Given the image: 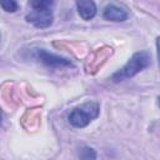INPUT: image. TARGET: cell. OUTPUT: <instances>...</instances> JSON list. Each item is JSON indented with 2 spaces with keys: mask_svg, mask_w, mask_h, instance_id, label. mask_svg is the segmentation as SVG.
<instances>
[{
  "mask_svg": "<svg viewBox=\"0 0 160 160\" xmlns=\"http://www.w3.org/2000/svg\"><path fill=\"white\" fill-rule=\"evenodd\" d=\"M151 65V55L146 50H140L132 54V56L126 61V64L116 70L111 75V80L114 82H120L126 79H131L146 68Z\"/></svg>",
  "mask_w": 160,
  "mask_h": 160,
  "instance_id": "obj_1",
  "label": "cell"
},
{
  "mask_svg": "<svg viewBox=\"0 0 160 160\" xmlns=\"http://www.w3.org/2000/svg\"><path fill=\"white\" fill-rule=\"evenodd\" d=\"M24 56L26 59H31L35 60L48 68H52V69H64V68H72L74 64L71 62L70 59L64 58L61 55L50 52L42 48H29V49H24Z\"/></svg>",
  "mask_w": 160,
  "mask_h": 160,
  "instance_id": "obj_2",
  "label": "cell"
},
{
  "mask_svg": "<svg viewBox=\"0 0 160 160\" xmlns=\"http://www.w3.org/2000/svg\"><path fill=\"white\" fill-rule=\"evenodd\" d=\"M100 114V105L98 101H88L80 106L74 108L69 115L68 120L71 126L82 129L86 128L92 120H95Z\"/></svg>",
  "mask_w": 160,
  "mask_h": 160,
  "instance_id": "obj_3",
  "label": "cell"
},
{
  "mask_svg": "<svg viewBox=\"0 0 160 160\" xmlns=\"http://www.w3.org/2000/svg\"><path fill=\"white\" fill-rule=\"evenodd\" d=\"M25 20L38 29H48L49 26L52 25L54 12H52V10H44V11L31 10L25 16Z\"/></svg>",
  "mask_w": 160,
  "mask_h": 160,
  "instance_id": "obj_4",
  "label": "cell"
},
{
  "mask_svg": "<svg viewBox=\"0 0 160 160\" xmlns=\"http://www.w3.org/2000/svg\"><path fill=\"white\" fill-rule=\"evenodd\" d=\"M102 18L108 21L112 22H122L128 20L129 12L122 6H119L116 4H108L102 10Z\"/></svg>",
  "mask_w": 160,
  "mask_h": 160,
  "instance_id": "obj_5",
  "label": "cell"
},
{
  "mask_svg": "<svg viewBox=\"0 0 160 160\" xmlns=\"http://www.w3.org/2000/svg\"><path fill=\"white\" fill-rule=\"evenodd\" d=\"M78 14L85 21H90L96 16L98 8L94 0H75Z\"/></svg>",
  "mask_w": 160,
  "mask_h": 160,
  "instance_id": "obj_6",
  "label": "cell"
},
{
  "mask_svg": "<svg viewBox=\"0 0 160 160\" xmlns=\"http://www.w3.org/2000/svg\"><path fill=\"white\" fill-rule=\"evenodd\" d=\"M55 0H30L29 5L31 10L35 11H44V10H52Z\"/></svg>",
  "mask_w": 160,
  "mask_h": 160,
  "instance_id": "obj_7",
  "label": "cell"
},
{
  "mask_svg": "<svg viewBox=\"0 0 160 160\" xmlns=\"http://www.w3.org/2000/svg\"><path fill=\"white\" fill-rule=\"evenodd\" d=\"M0 6L6 12H15L19 9V4L16 0H0Z\"/></svg>",
  "mask_w": 160,
  "mask_h": 160,
  "instance_id": "obj_8",
  "label": "cell"
},
{
  "mask_svg": "<svg viewBox=\"0 0 160 160\" xmlns=\"http://www.w3.org/2000/svg\"><path fill=\"white\" fill-rule=\"evenodd\" d=\"M79 156L81 159H96L98 158L95 150L92 148H90V146H82L79 150Z\"/></svg>",
  "mask_w": 160,
  "mask_h": 160,
  "instance_id": "obj_9",
  "label": "cell"
}]
</instances>
